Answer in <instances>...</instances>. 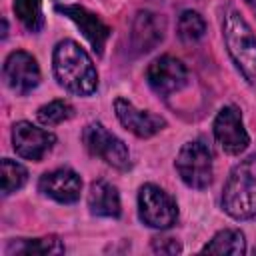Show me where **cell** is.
<instances>
[{
  "label": "cell",
  "mask_w": 256,
  "mask_h": 256,
  "mask_svg": "<svg viewBox=\"0 0 256 256\" xmlns=\"http://www.w3.org/2000/svg\"><path fill=\"white\" fill-rule=\"evenodd\" d=\"M52 68L58 84L76 96H90L98 90V72L88 52L74 40H60L52 52Z\"/></svg>",
  "instance_id": "obj_1"
},
{
  "label": "cell",
  "mask_w": 256,
  "mask_h": 256,
  "mask_svg": "<svg viewBox=\"0 0 256 256\" xmlns=\"http://www.w3.org/2000/svg\"><path fill=\"white\" fill-rule=\"evenodd\" d=\"M222 208L234 220L256 218V152L232 168L222 190Z\"/></svg>",
  "instance_id": "obj_2"
},
{
  "label": "cell",
  "mask_w": 256,
  "mask_h": 256,
  "mask_svg": "<svg viewBox=\"0 0 256 256\" xmlns=\"http://www.w3.org/2000/svg\"><path fill=\"white\" fill-rule=\"evenodd\" d=\"M222 36L230 58L250 86L256 88V36L238 10L228 8L222 16Z\"/></svg>",
  "instance_id": "obj_3"
},
{
  "label": "cell",
  "mask_w": 256,
  "mask_h": 256,
  "mask_svg": "<svg viewBox=\"0 0 256 256\" xmlns=\"http://www.w3.org/2000/svg\"><path fill=\"white\" fill-rule=\"evenodd\" d=\"M182 182L194 190H204L212 182V152L202 138L188 140L174 162Z\"/></svg>",
  "instance_id": "obj_4"
},
{
  "label": "cell",
  "mask_w": 256,
  "mask_h": 256,
  "mask_svg": "<svg viewBox=\"0 0 256 256\" xmlns=\"http://www.w3.org/2000/svg\"><path fill=\"white\" fill-rule=\"evenodd\" d=\"M138 216L146 226L166 230L178 220V204L164 188L144 184L138 192Z\"/></svg>",
  "instance_id": "obj_5"
},
{
  "label": "cell",
  "mask_w": 256,
  "mask_h": 256,
  "mask_svg": "<svg viewBox=\"0 0 256 256\" xmlns=\"http://www.w3.org/2000/svg\"><path fill=\"white\" fill-rule=\"evenodd\" d=\"M82 142L92 156H98L106 164H110L118 170L130 168L128 146L118 136H114L108 128H104L100 122L86 124L84 132H82Z\"/></svg>",
  "instance_id": "obj_6"
},
{
  "label": "cell",
  "mask_w": 256,
  "mask_h": 256,
  "mask_svg": "<svg viewBox=\"0 0 256 256\" xmlns=\"http://www.w3.org/2000/svg\"><path fill=\"white\" fill-rule=\"evenodd\" d=\"M2 76L6 86L18 96L30 94L40 84V78H42L36 58L26 50H14L6 56L2 66Z\"/></svg>",
  "instance_id": "obj_7"
},
{
  "label": "cell",
  "mask_w": 256,
  "mask_h": 256,
  "mask_svg": "<svg viewBox=\"0 0 256 256\" xmlns=\"http://www.w3.org/2000/svg\"><path fill=\"white\" fill-rule=\"evenodd\" d=\"M212 130H214V138L220 144V148L230 156L242 154L250 144V136L242 122V112L236 106L220 108V112L214 118Z\"/></svg>",
  "instance_id": "obj_8"
},
{
  "label": "cell",
  "mask_w": 256,
  "mask_h": 256,
  "mask_svg": "<svg viewBox=\"0 0 256 256\" xmlns=\"http://www.w3.org/2000/svg\"><path fill=\"white\" fill-rule=\"evenodd\" d=\"M146 80L158 96L168 98L170 94H174L186 86L188 70L178 58L164 54L150 62V66L146 70Z\"/></svg>",
  "instance_id": "obj_9"
},
{
  "label": "cell",
  "mask_w": 256,
  "mask_h": 256,
  "mask_svg": "<svg viewBox=\"0 0 256 256\" xmlns=\"http://www.w3.org/2000/svg\"><path fill=\"white\" fill-rule=\"evenodd\" d=\"M56 144V136L44 128L34 126L32 122L20 120L12 126V146L14 152L32 162H40Z\"/></svg>",
  "instance_id": "obj_10"
},
{
  "label": "cell",
  "mask_w": 256,
  "mask_h": 256,
  "mask_svg": "<svg viewBox=\"0 0 256 256\" xmlns=\"http://www.w3.org/2000/svg\"><path fill=\"white\" fill-rule=\"evenodd\" d=\"M58 14H64L68 20H72L80 32L84 34V38L88 40V44L94 48V52L100 56L104 52V46H106V40L110 36V26L94 12H90L88 8L84 6H78V4H58L54 8Z\"/></svg>",
  "instance_id": "obj_11"
},
{
  "label": "cell",
  "mask_w": 256,
  "mask_h": 256,
  "mask_svg": "<svg viewBox=\"0 0 256 256\" xmlns=\"http://www.w3.org/2000/svg\"><path fill=\"white\" fill-rule=\"evenodd\" d=\"M114 112H116V118L120 120V124L138 138H150L166 126V120L162 116H158L150 110H140L130 100H126L122 96L114 100Z\"/></svg>",
  "instance_id": "obj_12"
},
{
  "label": "cell",
  "mask_w": 256,
  "mask_h": 256,
  "mask_svg": "<svg viewBox=\"0 0 256 256\" xmlns=\"http://www.w3.org/2000/svg\"><path fill=\"white\" fill-rule=\"evenodd\" d=\"M38 190L60 204H74L80 198L82 180L72 168H56L40 176Z\"/></svg>",
  "instance_id": "obj_13"
},
{
  "label": "cell",
  "mask_w": 256,
  "mask_h": 256,
  "mask_svg": "<svg viewBox=\"0 0 256 256\" xmlns=\"http://www.w3.org/2000/svg\"><path fill=\"white\" fill-rule=\"evenodd\" d=\"M164 32H166L164 16L152 10H140L136 12L132 22V34H130L132 48H136L138 54L150 52L164 40Z\"/></svg>",
  "instance_id": "obj_14"
},
{
  "label": "cell",
  "mask_w": 256,
  "mask_h": 256,
  "mask_svg": "<svg viewBox=\"0 0 256 256\" xmlns=\"http://www.w3.org/2000/svg\"><path fill=\"white\" fill-rule=\"evenodd\" d=\"M88 208L94 216L118 218L120 216V194L116 186L106 180H96L90 184L88 192Z\"/></svg>",
  "instance_id": "obj_15"
},
{
  "label": "cell",
  "mask_w": 256,
  "mask_h": 256,
  "mask_svg": "<svg viewBox=\"0 0 256 256\" xmlns=\"http://www.w3.org/2000/svg\"><path fill=\"white\" fill-rule=\"evenodd\" d=\"M66 248L58 236L44 238H18L6 246V254H62Z\"/></svg>",
  "instance_id": "obj_16"
},
{
  "label": "cell",
  "mask_w": 256,
  "mask_h": 256,
  "mask_svg": "<svg viewBox=\"0 0 256 256\" xmlns=\"http://www.w3.org/2000/svg\"><path fill=\"white\" fill-rule=\"evenodd\" d=\"M202 252L210 254H234L240 256L246 252V238L236 228H224L212 236V240L202 248Z\"/></svg>",
  "instance_id": "obj_17"
},
{
  "label": "cell",
  "mask_w": 256,
  "mask_h": 256,
  "mask_svg": "<svg viewBox=\"0 0 256 256\" xmlns=\"http://www.w3.org/2000/svg\"><path fill=\"white\" fill-rule=\"evenodd\" d=\"M14 12L18 20L30 32H40L44 26L42 0H14Z\"/></svg>",
  "instance_id": "obj_18"
},
{
  "label": "cell",
  "mask_w": 256,
  "mask_h": 256,
  "mask_svg": "<svg viewBox=\"0 0 256 256\" xmlns=\"http://www.w3.org/2000/svg\"><path fill=\"white\" fill-rule=\"evenodd\" d=\"M206 32V20L202 18L200 12L196 10H184L180 16H178V36L192 44V42H198Z\"/></svg>",
  "instance_id": "obj_19"
},
{
  "label": "cell",
  "mask_w": 256,
  "mask_h": 256,
  "mask_svg": "<svg viewBox=\"0 0 256 256\" xmlns=\"http://www.w3.org/2000/svg\"><path fill=\"white\" fill-rule=\"evenodd\" d=\"M74 116V106L68 100H52L38 108L36 118L42 126H56Z\"/></svg>",
  "instance_id": "obj_20"
},
{
  "label": "cell",
  "mask_w": 256,
  "mask_h": 256,
  "mask_svg": "<svg viewBox=\"0 0 256 256\" xmlns=\"http://www.w3.org/2000/svg\"><path fill=\"white\" fill-rule=\"evenodd\" d=\"M0 166H2V194L4 196L20 190L26 184L28 170L20 162H16L12 158H2Z\"/></svg>",
  "instance_id": "obj_21"
},
{
  "label": "cell",
  "mask_w": 256,
  "mask_h": 256,
  "mask_svg": "<svg viewBox=\"0 0 256 256\" xmlns=\"http://www.w3.org/2000/svg\"><path fill=\"white\" fill-rule=\"evenodd\" d=\"M152 250L158 254H180L182 244L176 238H152Z\"/></svg>",
  "instance_id": "obj_22"
},
{
  "label": "cell",
  "mask_w": 256,
  "mask_h": 256,
  "mask_svg": "<svg viewBox=\"0 0 256 256\" xmlns=\"http://www.w3.org/2000/svg\"><path fill=\"white\" fill-rule=\"evenodd\" d=\"M244 2H246V4H248V8L256 14V0H244Z\"/></svg>",
  "instance_id": "obj_23"
}]
</instances>
